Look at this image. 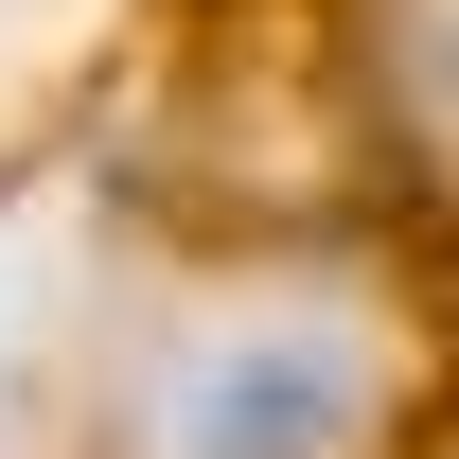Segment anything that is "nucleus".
Returning a JSON list of instances; mask_svg holds the SVG:
<instances>
[{
  "label": "nucleus",
  "instance_id": "f257e3e1",
  "mask_svg": "<svg viewBox=\"0 0 459 459\" xmlns=\"http://www.w3.org/2000/svg\"><path fill=\"white\" fill-rule=\"evenodd\" d=\"M389 424V353L336 300H283V318H212V336L160 353L142 389V459H371Z\"/></svg>",
  "mask_w": 459,
  "mask_h": 459
}]
</instances>
